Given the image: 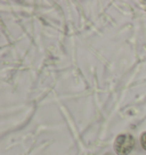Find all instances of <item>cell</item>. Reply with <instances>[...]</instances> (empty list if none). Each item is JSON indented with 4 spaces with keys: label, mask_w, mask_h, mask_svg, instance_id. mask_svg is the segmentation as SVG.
<instances>
[{
    "label": "cell",
    "mask_w": 146,
    "mask_h": 155,
    "mask_svg": "<svg viewBox=\"0 0 146 155\" xmlns=\"http://www.w3.org/2000/svg\"><path fill=\"white\" fill-rule=\"evenodd\" d=\"M135 144V138L130 134H122L115 138L113 148L118 155H129L134 150Z\"/></svg>",
    "instance_id": "obj_1"
},
{
    "label": "cell",
    "mask_w": 146,
    "mask_h": 155,
    "mask_svg": "<svg viewBox=\"0 0 146 155\" xmlns=\"http://www.w3.org/2000/svg\"><path fill=\"white\" fill-rule=\"evenodd\" d=\"M141 147L146 150V131L145 132H143L141 136Z\"/></svg>",
    "instance_id": "obj_2"
}]
</instances>
